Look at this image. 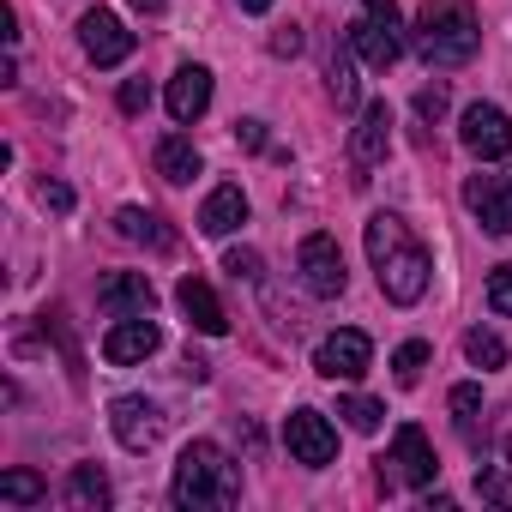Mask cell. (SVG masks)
<instances>
[{
  "instance_id": "cell-36",
  "label": "cell",
  "mask_w": 512,
  "mask_h": 512,
  "mask_svg": "<svg viewBox=\"0 0 512 512\" xmlns=\"http://www.w3.org/2000/svg\"><path fill=\"white\" fill-rule=\"evenodd\" d=\"M181 374H187V380H205V374H211V362H205V356H193V350H187V362H181Z\"/></svg>"
},
{
  "instance_id": "cell-27",
  "label": "cell",
  "mask_w": 512,
  "mask_h": 512,
  "mask_svg": "<svg viewBox=\"0 0 512 512\" xmlns=\"http://www.w3.org/2000/svg\"><path fill=\"white\" fill-rule=\"evenodd\" d=\"M446 404H452L458 428H464V434L476 440V410H482V386H470V380H464V386H452V398H446Z\"/></svg>"
},
{
  "instance_id": "cell-4",
  "label": "cell",
  "mask_w": 512,
  "mask_h": 512,
  "mask_svg": "<svg viewBox=\"0 0 512 512\" xmlns=\"http://www.w3.org/2000/svg\"><path fill=\"white\" fill-rule=\"evenodd\" d=\"M350 49H356L374 73H386V67L404 55V19H398V0H362V13H356V25H350Z\"/></svg>"
},
{
  "instance_id": "cell-28",
  "label": "cell",
  "mask_w": 512,
  "mask_h": 512,
  "mask_svg": "<svg viewBox=\"0 0 512 512\" xmlns=\"http://www.w3.org/2000/svg\"><path fill=\"white\" fill-rule=\"evenodd\" d=\"M476 494L488 506H512V476L506 470H476Z\"/></svg>"
},
{
  "instance_id": "cell-22",
  "label": "cell",
  "mask_w": 512,
  "mask_h": 512,
  "mask_svg": "<svg viewBox=\"0 0 512 512\" xmlns=\"http://www.w3.org/2000/svg\"><path fill=\"white\" fill-rule=\"evenodd\" d=\"M356 49H332V61H326V91L338 97V109H356V61H350Z\"/></svg>"
},
{
  "instance_id": "cell-35",
  "label": "cell",
  "mask_w": 512,
  "mask_h": 512,
  "mask_svg": "<svg viewBox=\"0 0 512 512\" xmlns=\"http://www.w3.org/2000/svg\"><path fill=\"white\" fill-rule=\"evenodd\" d=\"M296 49H302V31H296V25H284V31L272 37V55H296Z\"/></svg>"
},
{
  "instance_id": "cell-33",
  "label": "cell",
  "mask_w": 512,
  "mask_h": 512,
  "mask_svg": "<svg viewBox=\"0 0 512 512\" xmlns=\"http://www.w3.org/2000/svg\"><path fill=\"white\" fill-rule=\"evenodd\" d=\"M37 199H43V211H73V187L67 181H43Z\"/></svg>"
},
{
  "instance_id": "cell-5",
  "label": "cell",
  "mask_w": 512,
  "mask_h": 512,
  "mask_svg": "<svg viewBox=\"0 0 512 512\" xmlns=\"http://www.w3.org/2000/svg\"><path fill=\"white\" fill-rule=\"evenodd\" d=\"M296 272H302V284H308V296H344V284H350V272H344V253H338V241L326 235V229H314L308 241H302V253H296Z\"/></svg>"
},
{
  "instance_id": "cell-32",
  "label": "cell",
  "mask_w": 512,
  "mask_h": 512,
  "mask_svg": "<svg viewBox=\"0 0 512 512\" xmlns=\"http://www.w3.org/2000/svg\"><path fill=\"white\" fill-rule=\"evenodd\" d=\"M121 109H127V115H145V109H151V85H145V79H127V85H121Z\"/></svg>"
},
{
  "instance_id": "cell-39",
  "label": "cell",
  "mask_w": 512,
  "mask_h": 512,
  "mask_svg": "<svg viewBox=\"0 0 512 512\" xmlns=\"http://www.w3.org/2000/svg\"><path fill=\"white\" fill-rule=\"evenodd\" d=\"M506 470H512V434H506Z\"/></svg>"
},
{
  "instance_id": "cell-12",
  "label": "cell",
  "mask_w": 512,
  "mask_h": 512,
  "mask_svg": "<svg viewBox=\"0 0 512 512\" xmlns=\"http://www.w3.org/2000/svg\"><path fill=\"white\" fill-rule=\"evenodd\" d=\"M386 151H392V109L386 103H368L362 121H356V133H350V163L362 169L356 181H368V169H380Z\"/></svg>"
},
{
  "instance_id": "cell-16",
  "label": "cell",
  "mask_w": 512,
  "mask_h": 512,
  "mask_svg": "<svg viewBox=\"0 0 512 512\" xmlns=\"http://www.w3.org/2000/svg\"><path fill=\"white\" fill-rule=\"evenodd\" d=\"M175 302H181V314H187L193 332H205V338H223V332H229V314H223V302L211 296L205 278H181V284H175Z\"/></svg>"
},
{
  "instance_id": "cell-11",
  "label": "cell",
  "mask_w": 512,
  "mask_h": 512,
  "mask_svg": "<svg viewBox=\"0 0 512 512\" xmlns=\"http://www.w3.org/2000/svg\"><path fill=\"white\" fill-rule=\"evenodd\" d=\"M109 428H115V440L127 446V452H151L157 440H163V410L151 404V398H115L109 404Z\"/></svg>"
},
{
  "instance_id": "cell-15",
  "label": "cell",
  "mask_w": 512,
  "mask_h": 512,
  "mask_svg": "<svg viewBox=\"0 0 512 512\" xmlns=\"http://www.w3.org/2000/svg\"><path fill=\"white\" fill-rule=\"evenodd\" d=\"M392 470H398V482H410V488H428L434 482V446H428V434L416 428V422H404L398 434H392V458H386Z\"/></svg>"
},
{
  "instance_id": "cell-21",
  "label": "cell",
  "mask_w": 512,
  "mask_h": 512,
  "mask_svg": "<svg viewBox=\"0 0 512 512\" xmlns=\"http://www.w3.org/2000/svg\"><path fill=\"white\" fill-rule=\"evenodd\" d=\"M115 229H121V241H145V247H157V253L175 247V235L163 229V217H157V211H139V205H127V211L115 217Z\"/></svg>"
},
{
  "instance_id": "cell-14",
  "label": "cell",
  "mask_w": 512,
  "mask_h": 512,
  "mask_svg": "<svg viewBox=\"0 0 512 512\" xmlns=\"http://www.w3.org/2000/svg\"><path fill=\"white\" fill-rule=\"evenodd\" d=\"M157 344H163V332L151 326V314H139V320H115V326H109V338H103V362L133 368V362L157 356Z\"/></svg>"
},
{
  "instance_id": "cell-37",
  "label": "cell",
  "mask_w": 512,
  "mask_h": 512,
  "mask_svg": "<svg viewBox=\"0 0 512 512\" xmlns=\"http://www.w3.org/2000/svg\"><path fill=\"white\" fill-rule=\"evenodd\" d=\"M241 13H272V0H241Z\"/></svg>"
},
{
  "instance_id": "cell-23",
  "label": "cell",
  "mask_w": 512,
  "mask_h": 512,
  "mask_svg": "<svg viewBox=\"0 0 512 512\" xmlns=\"http://www.w3.org/2000/svg\"><path fill=\"white\" fill-rule=\"evenodd\" d=\"M0 500H7V506H43L49 482L37 470H7V476H0Z\"/></svg>"
},
{
  "instance_id": "cell-25",
  "label": "cell",
  "mask_w": 512,
  "mask_h": 512,
  "mask_svg": "<svg viewBox=\"0 0 512 512\" xmlns=\"http://www.w3.org/2000/svg\"><path fill=\"white\" fill-rule=\"evenodd\" d=\"M338 416H344L356 434H380V416H386V404H374V398L350 392V398H338Z\"/></svg>"
},
{
  "instance_id": "cell-38",
  "label": "cell",
  "mask_w": 512,
  "mask_h": 512,
  "mask_svg": "<svg viewBox=\"0 0 512 512\" xmlns=\"http://www.w3.org/2000/svg\"><path fill=\"white\" fill-rule=\"evenodd\" d=\"M133 7H139V13H163V0H133Z\"/></svg>"
},
{
  "instance_id": "cell-24",
  "label": "cell",
  "mask_w": 512,
  "mask_h": 512,
  "mask_svg": "<svg viewBox=\"0 0 512 512\" xmlns=\"http://www.w3.org/2000/svg\"><path fill=\"white\" fill-rule=\"evenodd\" d=\"M464 356H470L476 368H506V344H500V332H488V326L464 332Z\"/></svg>"
},
{
  "instance_id": "cell-18",
  "label": "cell",
  "mask_w": 512,
  "mask_h": 512,
  "mask_svg": "<svg viewBox=\"0 0 512 512\" xmlns=\"http://www.w3.org/2000/svg\"><path fill=\"white\" fill-rule=\"evenodd\" d=\"M247 223V193L241 187H217L205 205H199V229L205 235H229V229H241Z\"/></svg>"
},
{
  "instance_id": "cell-20",
  "label": "cell",
  "mask_w": 512,
  "mask_h": 512,
  "mask_svg": "<svg viewBox=\"0 0 512 512\" xmlns=\"http://www.w3.org/2000/svg\"><path fill=\"white\" fill-rule=\"evenodd\" d=\"M157 175H163V181H175V187H187V181L199 175V151H193V139L169 133V139L157 145Z\"/></svg>"
},
{
  "instance_id": "cell-26",
  "label": "cell",
  "mask_w": 512,
  "mask_h": 512,
  "mask_svg": "<svg viewBox=\"0 0 512 512\" xmlns=\"http://www.w3.org/2000/svg\"><path fill=\"white\" fill-rule=\"evenodd\" d=\"M422 368H428V344H422V338L398 344V356H392V374H398V386H416V380H422Z\"/></svg>"
},
{
  "instance_id": "cell-30",
  "label": "cell",
  "mask_w": 512,
  "mask_h": 512,
  "mask_svg": "<svg viewBox=\"0 0 512 512\" xmlns=\"http://www.w3.org/2000/svg\"><path fill=\"white\" fill-rule=\"evenodd\" d=\"M416 115H422V121H440V115H446V85H422V91H416Z\"/></svg>"
},
{
  "instance_id": "cell-7",
  "label": "cell",
  "mask_w": 512,
  "mask_h": 512,
  "mask_svg": "<svg viewBox=\"0 0 512 512\" xmlns=\"http://www.w3.org/2000/svg\"><path fill=\"white\" fill-rule=\"evenodd\" d=\"M284 440H290V458L308 464V470H326V464L338 458V434H332V422H326L320 410H290Z\"/></svg>"
},
{
  "instance_id": "cell-34",
  "label": "cell",
  "mask_w": 512,
  "mask_h": 512,
  "mask_svg": "<svg viewBox=\"0 0 512 512\" xmlns=\"http://www.w3.org/2000/svg\"><path fill=\"white\" fill-rule=\"evenodd\" d=\"M235 139H241L247 151H260V145H266V121H235Z\"/></svg>"
},
{
  "instance_id": "cell-31",
  "label": "cell",
  "mask_w": 512,
  "mask_h": 512,
  "mask_svg": "<svg viewBox=\"0 0 512 512\" xmlns=\"http://www.w3.org/2000/svg\"><path fill=\"white\" fill-rule=\"evenodd\" d=\"M223 272H235V278H260V253H253V247H229Z\"/></svg>"
},
{
  "instance_id": "cell-1",
  "label": "cell",
  "mask_w": 512,
  "mask_h": 512,
  "mask_svg": "<svg viewBox=\"0 0 512 512\" xmlns=\"http://www.w3.org/2000/svg\"><path fill=\"white\" fill-rule=\"evenodd\" d=\"M368 260H374V278H380L386 302L416 308L428 296V272L434 266H428V247L410 235L404 217H392V211H374L368 217Z\"/></svg>"
},
{
  "instance_id": "cell-9",
  "label": "cell",
  "mask_w": 512,
  "mask_h": 512,
  "mask_svg": "<svg viewBox=\"0 0 512 512\" xmlns=\"http://www.w3.org/2000/svg\"><path fill=\"white\" fill-rule=\"evenodd\" d=\"M79 43H85V55H91L97 67H121V61L133 55V43H139V37H133L109 7H91V13L79 19Z\"/></svg>"
},
{
  "instance_id": "cell-2",
  "label": "cell",
  "mask_w": 512,
  "mask_h": 512,
  "mask_svg": "<svg viewBox=\"0 0 512 512\" xmlns=\"http://www.w3.org/2000/svg\"><path fill=\"white\" fill-rule=\"evenodd\" d=\"M169 500L181 512H205V506H235L241 500V464H229V452L217 440H193L175 458L169 476Z\"/></svg>"
},
{
  "instance_id": "cell-6",
  "label": "cell",
  "mask_w": 512,
  "mask_h": 512,
  "mask_svg": "<svg viewBox=\"0 0 512 512\" xmlns=\"http://www.w3.org/2000/svg\"><path fill=\"white\" fill-rule=\"evenodd\" d=\"M464 205H470V217H476L488 235H512V169L470 175V181H464Z\"/></svg>"
},
{
  "instance_id": "cell-10",
  "label": "cell",
  "mask_w": 512,
  "mask_h": 512,
  "mask_svg": "<svg viewBox=\"0 0 512 512\" xmlns=\"http://www.w3.org/2000/svg\"><path fill=\"white\" fill-rule=\"evenodd\" d=\"M368 362H374V344H368V332H356V326L320 338V350H314V368H320L326 380H362Z\"/></svg>"
},
{
  "instance_id": "cell-8",
  "label": "cell",
  "mask_w": 512,
  "mask_h": 512,
  "mask_svg": "<svg viewBox=\"0 0 512 512\" xmlns=\"http://www.w3.org/2000/svg\"><path fill=\"white\" fill-rule=\"evenodd\" d=\"M458 139H464L470 157L494 163V157L512 151V121H506V109H494V103H470L464 121H458Z\"/></svg>"
},
{
  "instance_id": "cell-3",
  "label": "cell",
  "mask_w": 512,
  "mask_h": 512,
  "mask_svg": "<svg viewBox=\"0 0 512 512\" xmlns=\"http://www.w3.org/2000/svg\"><path fill=\"white\" fill-rule=\"evenodd\" d=\"M476 49H482V25H476L470 0H422V13H416V55L434 73L464 67Z\"/></svg>"
},
{
  "instance_id": "cell-13",
  "label": "cell",
  "mask_w": 512,
  "mask_h": 512,
  "mask_svg": "<svg viewBox=\"0 0 512 512\" xmlns=\"http://www.w3.org/2000/svg\"><path fill=\"white\" fill-rule=\"evenodd\" d=\"M97 302H103L109 320H139V314L157 308V290H151L145 272H109V278L97 284Z\"/></svg>"
},
{
  "instance_id": "cell-19",
  "label": "cell",
  "mask_w": 512,
  "mask_h": 512,
  "mask_svg": "<svg viewBox=\"0 0 512 512\" xmlns=\"http://www.w3.org/2000/svg\"><path fill=\"white\" fill-rule=\"evenodd\" d=\"M109 500H115L109 476H103L97 464H73V476H67V506H79V512H103Z\"/></svg>"
},
{
  "instance_id": "cell-29",
  "label": "cell",
  "mask_w": 512,
  "mask_h": 512,
  "mask_svg": "<svg viewBox=\"0 0 512 512\" xmlns=\"http://www.w3.org/2000/svg\"><path fill=\"white\" fill-rule=\"evenodd\" d=\"M488 308H494V314H512V260L488 278Z\"/></svg>"
},
{
  "instance_id": "cell-17",
  "label": "cell",
  "mask_w": 512,
  "mask_h": 512,
  "mask_svg": "<svg viewBox=\"0 0 512 512\" xmlns=\"http://www.w3.org/2000/svg\"><path fill=\"white\" fill-rule=\"evenodd\" d=\"M163 103H169V115H175L181 127H193V121L211 109V73H205V67H181V73L169 79Z\"/></svg>"
}]
</instances>
